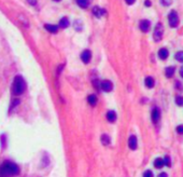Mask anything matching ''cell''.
I'll use <instances>...</instances> for the list:
<instances>
[{
  "label": "cell",
  "instance_id": "obj_21",
  "mask_svg": "<svg viewBox=\"0 0 183 177\" xmlns=\"http://www.w3.org/2000/svg\"><path fill=\"white\" fill-rule=\"evenodd\" d=\"M176 60H179V62H181V63H183V51H181V52H178V53H176Z\"/></svg>",
  "mask_w": 183,
  "mask_h": 177
},
{
  "label": "cell",
  "instance_id": "obj_26",
  "mask_svg": "<svg viewBox=\"0 0 183 177\" xmlns=\"http://www.w3.org/2000/svg\"><path fill=\"white\" fill-rule=\"evenodd\" d=\"M177 132L179 133V134H183V125H179V127H177Z\"/></svg>",
  "mask_w": 183,
  "mask_h": 177
},
{
  "label": "cell",
  "instance_id": "obj_25",
  "mask_svg": "<svg viewBox=\"0 0 183 177\" xmlns=\"http://www.w3.org/2000/svg\"><path fill=\"white\" fill-rule=\"evenodd\" d=\"M143 177H153V173H152V171L148 170V171H145L143 173Z\"/></svg>",
  "mask_w": 183,
  "mask_h": 177
},
{
  "label": "cell",
  "instance_id": "obj_28",
  "mask_svg": "<svg viewBox=\"0 0 183 177\" xmlns=\"http://www.w3.org/2000/svg\"><path fill=\"white\" fill-rule=\"evenodd\" d=\"M144 4H145V6H151V1H150V0H145Z\"/></svg>",
  "mask_w": 183,
  "mask_h": 177
},
{
  "label": "cell",
  "instance_id": "obj_16",
  "mask_svg": "<svg viewBox=\"0 0 183 177\" xmlns=\"http://www.w3.org/2000/svg\"><path fill=\"white\" fill-rule=\"evenodd\" d=\"M87 101H89V104L91 105V106H95V105L97 104V97H96V95H94V94L89 95Z\"/></svg>",
  "mask_w": 183,
  "mask_h": 177
},
{
  "label": "cell",
  "instance_id": "obj_12",
  "mask_svg": "<svg viewBox=\"0 0 183 177\" xmlns=\"http://www.w3.org/2000/svg\"><path fill=\"white\" fill-rule=\"evenodd\" d=\"M44 28L46 29L47 32H52V34H56V32H58V26L52 25V24H45Z\"/></svg>",
  "mask_w": 183,
  "mask_h": 177
},
{
  "label": "cell",
  "instance_id": "obj_3",
  "mask_svg": "<svg viewBox=\"0 0 183 177\" xmlns=\"http://www.w3.org/2000/svg\"><path fill=\"white\" fill-rule=\"evenodd\" d=\"M168 22H169L170 27H172V28H176L179 25V15H178V13L174 10H172L169 13V15H168Z\"/></svg>",
  "mask_w": 183,
  "mask_h": 177
},
{
  "label": "cell",
  "instance_id": "obj_23",
  "mask_svg": "<svg viewBox=\"0 0 183 177\" xmlns=\"http://www.w3.org/2000/svg\"><path fill=\"white\" fill-rule=\"evenodd\" d=\"M161 3L164 6H169L172 3V0H161Z\"/></svg>",
  "mask_w": 183,
  "mask_h": 177
},
{
  "label": "cell",
  "instance_id": "obj_29",
  "mask_svg": "<svg viewBox=\"0 0 183 177\" xmlns=\"http://www.w3.org/2000/svg\"><path fill=\"white\" fill-rule=\"evenodd\" d=\"M28 2L30 3V4H36V2H37V0H28Z\"/></svg>",
  "mask_w": 183,
  "mask_h": 177
},
{
  "label": "cell",
  "instance_id": "obj_5",
  "mask_svg": "<svg viewBox=\"0 0 183 177\" xmlns=\"http://www.w3.org/2000/svg\"><path fill=\"white\" fill-rule=\"evenodd\" d=\"M100 88L104 92H111L113 88V84L109 80H104L100 83Z\"/></svg>",
  "mask_w": 183,
  "mask_h": 177
},
{
  "label": "cell",
  "instance_id": "obj_10",
  "mask_svg": "<svg viewBox=\"0 0 183 177\" xmlns=\"http://www.w3.org/2000/svg\"><path fill=\"white\" fill-rule=\"evenodd\" d=\"M93 14H94L95 16H97V17H101L102 15L106 14V11H104V9L99 8V6H94V8H93Z\"/></svg>",
  "mask_w": 183,
  "mask_h": 177
},
{
  "label": "cell",
  "instance_id": "obj_6",
  "mask_svg": "<svg viewBox=\"0 0 183 177\" xmlns=\"http://www.w3.org/2000/svg\"><path fill=\"white\" fill-rule=\"evenodd\" d=\"M150 26H151V23L148 19H142V21H140V24H139V27L141 29V32H148L149 29H150Z\"/></svg>",
  "mask_w": 183,
  "mask_h": 177
},
{
  "label": "cell",
  "instance_id": "obj_14",
  "mask_svg": "<svg viewBox=\"0 0 183 177\" xmlns=\"http://www.w3.org/2000/svg\"><path fill=\"white\" fill-rule=\"evenodd\" d=\"M174 71H176V68H174V67H172V66L167 67V68L165 69V75H166L167 78H172L174 75Z\"/></svg>",
  "mask_w": 183,
  "mask_h": 177
},
{
  "label": "cell",
  "instance_id": "obj_7",
  "mask_svg": "<svg viewBox=\"0 0 183 177\" xmlns=\"http://www.w3.org/2000/svg\"><path fill=\"white\" fill-rule=\"evenodd\" d=\"M92 58V52L89 50H84L81 53V60H82L83 63H89V60H91Z\"/></svg>",
  "mask_w": 183,
  "mask_h": 177
},
{
  "label": "cell",
  "instance_id": "obj_2",
  "mask_svg": "<svg viewBox=\"0 0 183 177\" xmlns=\"http://www.w3.org/2000/svg\"><path fill=\"white\" fill-rule=\"evenodd\" d=\"M26 88V82L22 76H16L12 84V93L14 95H21Z\"/></svg>",
  "mask_w": 183,
  "mask_h": 177
},
{
  "label": "cell",
  "instance_id": "obj_11",
  "mask_svg": "<svg viewBox=\"0 0 183 177\" xmlns=\"http://www.w3.org/2000/svg\"><path fill=\"white\" fill-rule=\"evenodd\" d=\"M107 120L109 121V122H111V123L115 122V120H117V112L113 110L108 111L107 112Z\"/></svg>",
  "mask_w": 183,
  "mask_h": 177
},
{
  "label": "cell",
  "instance_id": "obj_19",
  "mask_svg": "<svg viewBox=\"0 0 183 177\" xmlns=\"http://www.w3.org/2000/svg\"><path fill=\"white\" fill-rule=\"evenodd\" d=\"M164 159H161V158H157L155 159L154 161V166L156 168H162L163 166H164Z\"/></svg>",
  "mask_w": 183,
  "mask_h": 177
},
{
  "label": "cell",
  "instance_id": "obj_20",
  "mask_svg": "<svg viewBox=\"0 0 183 177\" xmlns=\"http://www.w3.org/2000/svg\"><path fill=\"white\" fill-rule=\"evenodd\" d=\"M76 3L79 4L81 8L85 9L89 6V0H76Z\"/></svg>",
  "mask_w": 183,
  "mask_h": 177
},
{
  "label": "cell",
  "instance_id": "obj_13",
  "mask_svg": "<svg viewBox=\"0 0 183 177\" xmlns=\"http://www.w3.org/2000/svg\"><path fill=\"white\" fill-rule=\"evenodd\" d=\"M168 55H169L168 50L167 49H165V47H163V49H161V50L158 51V57H159L161 60H166L168 57Z\"/></svg>",
  "mask_w": 183,
  "mask_h": 177
},
{
  "label": "cell",
  "instance_id": "obj_9",
  "mask_svg": "<svg viewBox=\"0 0 183 177\" xmlns=\"http://www.w3.org/2000/svg\"><path fill=\"white\" fill-rule=\"evenodd\" d=\"M151 118H152V120H153V122L157 123L158 120H159V118H161V111H159L158 108H154V109L152 110Z\"/></svg>",
  "mask_w": 183,
  "mask_h": 177
},
{
  "label": "cell",
  "instance_id": "obj_30",
  "mask_svg": "<svg viewBox=\"0 0 183 177\" xmlns=\"http://www.w3.org/2000/svg\"><path fill=\"white\" fill-rule=\"evenodd\" d=\"M158 177H168L166 173H161V174L158 175Z\"/></svg>",
  "mask_w": 183,
  "mask_h": 177
},
{
  "label": "cell",
  "instance_id": "obj_4",
  "mask_svg": "<svg viewBox=\"0 0 183 177\" xmlns=\"http://www.w3.org/2000/svg\"><path fill=\"white\" fill-rule=\"evenodd\" d=\"M163 35H164V26H163V24H162V23H158L157 25L155 26L154 34H153L154 40L156 42L161 41L162 38H163Z\"/></svg>",
  "mask_w": 183,
  "mask_h": 177
},
{
  "label": "cell",
  "instance_id": "obj_18",
  "mask_svg": "<svg viewBox=\"0 0 183 177\" xmlns=\"http://www.w3.org/2000/svg\"><path fill=\"white\" fill-rule=\"evenodd\" d=\"M69 19H67V17H63V19L59 21V27L61 28H67L68 26H69Z\"/></svg>",
  "mask_w": 183,
  "mask_h": 177
},
{
  "label": "cell",
  "instance_id": "obj_24",
  "mask_svg": "<svg viewBox=\"0 0 183 177\" xmlns=\"http://www.w3.org/2000/svg\"><path fill=\"white\" fill-rule=\"evenodd\" d=\"M164 164L166 165V166H168V168H170L171 161H170V158H169V157H165V159H164Z\"/></svg>",
  "mask_w": 183,
  "mask_h": 177
},
{
  "label": "cell",
  "instance_id": "obj_8",
  "mask_svg": "<svg viewBox=\"0 0 183 177\" xmlns=\"http://www.w3.org/2000/svg\"><path fill=\"white\" fill-rule=\"evenodd\" d=\"M128 147H129L132 150H136L137 147H138V142H137V137L135 135H132L128 138Z\"/></svg>",
  "mask_w": 183,
  "mask_h": 177
},
{
  "label": "cell",
  "instance_id": "obj_31",
  "mask_svg": "<svg viewBox=\"0 0 183 177\" xmlns=\"http://www.w3.org/2000/svg\"><path fill=\"white\" fill-rule=\"evenodd\" d=\"M180 76L183 78V67H182V68H181V69H180Z\"/></svg>",
  "mask_w": 183,
  "mask_h": 177
},
{
  "label": "cell",
  "instance_id": "obj_32",
  "mask_svg": "<svg viewBox=\"0 0 183 177\" xmlns=\"http://www.w3.org/2000/svg\"><path fill=\"white\" fill-rule=\"evenodd\" d=\"M54 1H60V0H54Z\"/></svg>",
  "mask_w": 183,
  "mask_h": 177
},
{
  "label": "cell",
  "instance_id": "obj_27",
  "mask_svg": "<svg viewBox=\"0 0 183 177\" xmlns=\"http://www.w3.org/2000/svg\"><path fill=\"white\" fill-rule=\"evenodd\" d=\"M125 1H126V3L127 4H134V3H135V1H136V0H125Z\"/></svg>",
  "mask_w": 183,
  "mask_h": 177
},
{
  "label": "cell",
  "instance_id": "obj_15",
  "mask_svg": "<svg viewBox=\"0 0 183 177\" xmlns=\"http://www.w3.org/2000/svg\"><path fill=\"white\" fill-rule=\"evenodd\" d=\"M144 83H145V86L149 88H152L154 86V79L152 78V77H147L144 80Z\"/></svg>",
  "mask_w": 183,
  "mask_h": 177
},
{
  "label": "cell",
  "instance_id": "obj_22",
  "mask_svg": "<svg viewBox=\"0 0 183 177\" xmlns=\"http://www.w3.org/2000/svg\"><path fill=\"white\" fill-rule=\"evenodd\" d=\"M176 104L178 106H183V97L182 96H177L176 97Z\"/></svg>",
  "mask_w": 183,
  "mask_h": 177
},
{
  "label": "cell",
  "instance_id": "obj_17",
  "mask_svg": "<svg viewBox=\"0 0 183 177\" xmlns=\"http://www.w3.org/2000/svg\"><path fill=\"white\" fill-rule=\"evenodd\" d=\"M100 140H101V142H102V145L107 146V145H109V144H110L111 138L109 137V135H107V134H104V135H101Z\"/></svg>",
  "mask_w": 183,
  "mask_h": 177
},
{
  "label": "cell",
  "instance_id": "obj_1",
  "mask_svg": "<svg viewBox=\"0 0 183 177\" xmlns=\"http://www.w3.org/2000/svg\"><path fill=\"white\" fill-rule=\"evenodd\" d=\"M19 173V166L13 162L6 161L0 165V177H13Z\"/></svg>",
  "mask_w": 183,
  "mask_h": 177
}]
</instances>
